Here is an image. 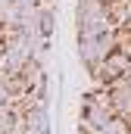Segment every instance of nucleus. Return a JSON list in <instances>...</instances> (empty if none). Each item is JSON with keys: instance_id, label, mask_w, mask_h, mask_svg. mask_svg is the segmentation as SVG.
<instances>
[{"instance_id": "39448f33", "label": "nucleus", "mask_w": 131, "mask_h": 134, "mask_svg": "<svg viewBox=\"0 0 131 134\" xmlns=\"http://www.w3.org/2000/svg\"><path fill=\"white\" fill-rule=\"evenodd\" d=\"M9 100H13V94H9V84H6V78L0 75V106H3V103H9Z\"/></svg>"}, {"instance_id": "0eeeda50", "label": "nucleus", "mask_w": 131, "mask_h": 134, "mask_svg": "<svg viewBox=\"0 0 131 134\" xmlns=\"http://www.w3.org/2000/svg\"><path fill=\"white\" fill-rule=\"evenodd\" d=\"M103 3H109V0H103Z\"/></svg>"}, {"instance_id": "f257e3e1", "label": "nucleus", "mask_w": 131, "mask_h": 134, "mask_svg": "<svg viewBox=\"0 0 131 134\" xmlns=\"http://www.w3.org/2000/svg\"><path fill=\"white\" fill-rule=\"evenodd\" d=\"M94 22H112L109 19V3L103 0H78L75 6V25H94Z\"/></svg>"}, {"instance_id": "20e7f679", "label": "nucleus", "mask_w": 131, "mask_h": 134, "mask_svg": "<svg viewBox=\"0 0 131 134\" xmlns=\"http://www.w3.org/2000/svg\"><path fill=\"white\" fill-rule=\"evenodd\" d=\"M28 134H50V115H47V103H34L31 109L22 115Z\"/></svg>"}, {"instance_id": "423d86ee", "label": "nucleus", "mask_w": 131, "mask_h": 134, "mask_svg": "<svg viewBox=\"0 0 131 134\" xmlns=\"http://www.w3.org/2000/svg\"><path fill=\"white\" fill-rule=\"evenodd\" d=\"M78 134H103V128H94V125L81 122V125H78Z\"/></svg>"}, {"instance_id": "f03ea898", "label": "nucleus", "mask_w": 131, "mask_h": 134, "mask_svg": "<svg viewBox=\"0 0 131 134\" xmlns=\"http://www.w3.org/2000/svg\"><path fill=\"white\" fill-rule=\"evenodd\" d=\"M112 115H116V112H112L109 106H100V103H94L91 94H84V100H81V122H88V125H94V128H106Z\"/></svg>"}, {"instance_id": "7ed1b4c3", "label": "nucleus", "mask_w": 131, "mask_h": 134, "mask_svg": "<svg viewBox=\"0 0 131 134\" xmlns=\"http://www.w3.org/2000/svg\"><path fill=\"white\" fill-rule=\"evenodd\" d=\"M103 69H106V81L122 78V75H131V53L116 47V50H112V53L103 59Z\"/></svg>"}]
</instances>
